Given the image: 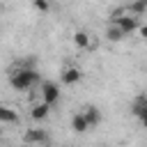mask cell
Masks as SVG:
<instances>
[{"label":"cell","mask_w":147,"mask_h":147,"mask_svg":"<svg viewBox=\"0 0 147 147\" xmlns=\"http://www.w3.org/2000/svg\"><path fill=\"white\" fill-rule=\"evenodd\" d=\"M37 83H39V71L32 69V67H18L16 71L9 74V85H11L14 90H18V92L30 90V87H34Z\"/></svg>","instance_id":"6da1fadb"},{"label":"cell","mask_w":147,"mask_h":147,"mask_svg":"<svg viewBox=\"0 0 147 147\" xmlns=\"http://www.w3.org/2000/svg\"><path fill=\"white\" fill-rule=\"evenodd\" d=\"M113 23H115L124 34H131V32H136V30L140 28V25H138V18L131 16V14H126V11H124V14H115V16H113Z\"/></svg>","instance_id":"7a4b0ae2"},{"label":"cell","mask_w":147,"mask_h":147,"mask_svg":"<svg viewBox=\"0 0 147 147\" xmlns=\"http://www.w3.org/2000/svg\"><path fill=\"white\" fill-rule=\"evenodd\" d=\"M39 92H41V101H44V103H48L51 108L60 101V87H57L53 80H44V83H41V87H39Z\"/></svg>","instance_id":"3957f363"},{"label":"cell","mask_w":147,"mask_h":147,"mask_svg":"<svg viewBox=\"0 0 147 147\" xmlns=\"http://www.w3.org/2000/svg\"><path fill=\"white\" fill-rule=\"evenodd\" d=\"M48 140V133H46V129H28L25 133H23V142L25 145H44Z\"/></svg>","instance_id":"277c9868"},{"label":"cell","mask_w":147,"mask_h":147,"mask_svg":"<svg viewBox=\"0 0 147 147\" xmlns=\"http://www.w3.org/2000/svg\"><path fill=\"white\" fill-rule=\"evenodd\" d=\"M80 113H83V117H85V122H87L90 129L99 126V122H101V110H99L96 106H85Z\"/></svg>","instance_id":"5b68a950"},{"label":"cell","mask_w":147,"mask_h":147,"mask_svg":"<svg viewBox=\"0 0 147 147\" xmlns=\"http://www.w3.org/2000/svg\"><path fill=\"white\" fill-rule=\"evenodd\" d=\"M74 44L78 48H96V41L85 32V30H76L74 32Z\"/></svg>","instance_id":"8992f818"},{"label":"cell","mask_w":147,"mask_h":147,"mask_svg":"<svg viewBox=\"0 0 147 147\" xmlns=\"http://www.w3.org/2000/svg\"><path fill=\"white\" fill-rule=\"evenodd\" d=\"M80 78H83V74H80L78 67H67V69L62 71V76H60V80H62L64 85H76Z\"/></svg>","instance_id":"52a82bcc"},{"label":"cell","mask_w":147,"mask_h":147,"mask_svg":"<svg viewBox=\"0 0 147 147\" xmlns=\"http://www.w3.org/2000/svg\"><path fill=\"white\" fill-rule=\"evenodd\" d=\"M18 122V113L7 106V103H0V124H16Z\"/></svg>","instance_id":"ba28073f"},{"label":"cell","mask_w":147,"mask_h":147,"mask_svg":"<svg viewBox=\"0 0 147 147\" xmlns=\"http://www.w3.org/2000/svg\"><path fill=\"white\" fill-rule=\"evenodd\" d=\"M48 113H51V106H48V103H44V101H39V103H34V106H32L30 117H32L34 122H41V119H46V117H48Z\"/></svg>","instance_id":"9c48e42d"},{"label":"cell","mask_w":147,"mask_h":147,"mask_svg":"<svg viewBox=\"0 0 147 147\" xmlns=\"http://www.w3.org/2000/svg\"><path fill=\"white\" fill-rule=\"evenodd\" d=\"M71 129H74L76 133H85V131H90V126H87L83 113H76V115L71 117Z\"/></svg>","instance_id":"30bf717a"},{"label":"cell","mask_w":147,"mask_h":147,"mask_svg":"<svg viewBox=\"0 0 147 147\" xmlns=\"http://www.w3.org/2000/svg\"><path fill=\"white\" fill-rule=\"evenodd\" d=\"M124 37H126V34H124L115 23H110V25H108V30H106V39H108V41H122Z\"/></svg>","instance_id":"8fae6325"},{"label":"cell","mask_w":147,"mask_h":147,"mask_svg":"<svg viewBox=\"0 0 147 147\" xmlns=\"http://www.w3.org/2000/svg\"><path fill=\"white\" fill-rule=\"evenodd\" d=\"M48 0H34V9H39V11H48Z\"/></svg>","instance_id":"7c38bea8"},{"label":"cell","mask_w":147,"mask_h":147,"mask_svg":"<svg viewBox=\"0 0 147 147\" xmlns=\"http://www.w3.org/2000/svg\"><path fill=\"white\" fill-rule=\"evenodd\" d=\"M138 30H140V37H142V39H147V25H140Z\"/></svg>","instance_id":"4fadbf2b"},{"label":"cell","mask_w":147,"mask_h":147,"mask_svg":"<svg viewBox=\"0 0 147 147\" xmlns=\"http://www.w3.org/2000/svg\"><path fill=\"white\" fill-rule=\"evenodd\" d=\"M136 2H138L140 7H145V9H147V0H136Z\"/></svg>","instance_id":"5bb4252c"},{"label":"cell","mask_w":147,"mask_h":147,"mask_svg":"<svg viewBox=\"0 0 147 147\" xmlns=\"http://www.w3.org/2000/svg\"><path fill=\"white\" fill-rule=\"evenodd\" d=\"M0 126H2V124H0Z\"/></svg>","instance_id":"9a60e30c"}]
</instances>
